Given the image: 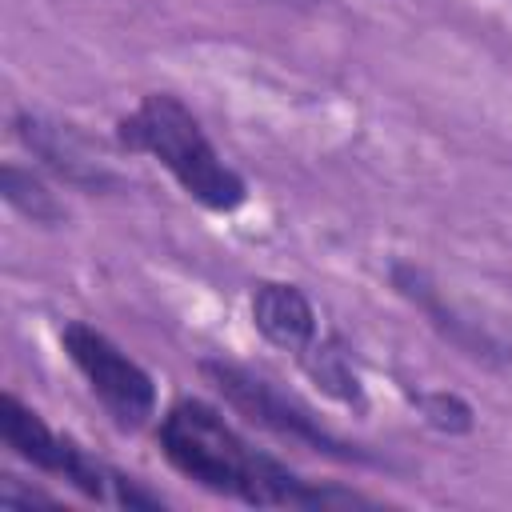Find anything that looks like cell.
Segmentation results:
<instances>
[{"mask_svg": "<svg viewBox=\"0 0 512 512\" xmlns=\"http://www.w3.org/2000/svg\"><path fill=\"white\" fill-rule=\"evenodd\" d=\"M160 456L204 492L240 500L252 508H348L372 504L356 488L320 484L292 472L272 452L244 440L208 400L180 396L164 408L156 424Z\"/></svg>", "mask_w": 512, "mask_h": 512, "instance_id": "cell-1", "label": "cell"}, {"mask_svg": "<svg viewBox=\"0 0 512 512\" xmlns=\"http://www.w3.org/2000/svg\"><path fill=\"white\" fill-rule=\"evenodd\" d=\"M116 144L152 156L184 196L208 212H236L248 204L244 176L220 156L192 108L172 92H144L140 104L116 120Z\"/></svg>", "mask_w": 512, "mask_h": 512, "instance_id": "cell-2", "label": "cell"}, {"mask_svg": "<svg viewBox=\"0 0 512 512\" xmlns=\"http://www.w3.org/2000/svg\"><path fill=\"white\" fill-rule=\"evenodd\" d=\"M196 368L224 396V404L232 412H240L256 428L272 432L276 440H288L296 448H308V452H316L324 460L352 464V468H384L388 464L372 448H364V444L344 440L340 432H332L308 404H300L296 396H288L284 388H276L268 376H260L252 368H244L236 360H220V356H204Z\"/></svg>", "mask_w": 512, "mask_h": 512, "instance_id": "cell-3", "label": "cell"}, {"mask_svg": "<svg viewBox=\"0 0 512 512\" xmlns=\"http://www.w3.org/2000/svg\"><path fill=\"white\" fill-rule=\"evenodd\" d=\"M60 348L120 432H140L156 416L152 372L140 360H132L112 336H104L84 320H68L60 328Z\"/></svg>", "mask_w": 512, "mask_h": 512, "instance_id": "cell-4", "label": "cell"}, {"mask_svg": "<svg viewBox=\"0 0 512 512\" xmlns=\"http://www.w3.org/2000/svg\"><path fill=\"white\" fill-rule=\"evenodd\" d=\"M0 436L24 464L72 484L80 496H88L96 504H116L124 472L96 460L92 452H84L72 436H60L56 428H48L44 416L36 408H28L16 392L0 396Z\"/></svg>", "mask_w": 512, "mask_h": 512, "instance_id": "cell-5", "label": "cell"}, {"mask_svg": "<svg viewBox=\"0 0 512 512\" xmlns=\"http://www.w3.org/2000/svg\"><path fill=\"white\" fill-rule=\"evenodd\" d=\"M388 284H392V292H396L400 300H408V304L424 316V324H428L452 352H460L464 360H472V364H480V368H492V372L512 368V344L500 340L496 332H488L480 320L464 316V312L444 296V288L432 280V272H428L424 264H416V260H392V264H388Z\"/></svg>", "mask_w": 512, "mask_h": 512, "instance_id": "cell-6", "label": "cell"}, {"mask_svg": "<svg viewBox=\"0 0 512 512\" xmlns=\"http://www.w3.org/2000/svg\"><path fill=\"white\" fill-rule=\"evenodd\" d=\"M12 132H16V140H20L48 172H56L68 188L92 192V196L120 188V176L104 164V156L92 148V140L80 136L72 124H60V120L40 116V112H16V116H12Z\"/></svg>", "mask_w": 512, "mask_h": 512, "instance_id": "cell-7", "label": "cell"}, {"mask_svg": "<svg viewBox=\"0 0 512 512\" xmlns=\"http://www.w3.org/2000/svg\"><path fill=\"white\" fill-rule=\"evenodd\" d=\"M252 324L272 348L292 352V356L312 348L320 336L316 304L304 296V288L288 280H260L252 288Z\"/></svg>", "mask_w": 512, "mask_h": 512, "instance_id": "cell-8", "label": "cell"}, {"mask_svg": "<svg viewBox=\"0 0 512 512\" xmlns=\"http://www.w3.org/2000/svg\"><path fill=\"white\" fill-rule=\"evenodd\" d=\"M296 364L308 372V380L332 396L336 404L352 408V412H364L368 408V396H364V384H360V372L352 368V352L340 336H316L312 348H304L296 356Z\"/></svg>", "mask_w": 512, "mask_h": 512, "instance_id": "cell-9", "label": "cell"}, {"mask_svg": "<svg viewBox=\"0 0 512 512\" xmlns=\"http://www.w3.org/2000/svg\"><path fill=\"white\" fill-rule=\"evenodd\" d=\"M0 196H4V204L12 212H20L24 220H32L40 228H60L68 220L64 200L32 168H20L16 160H4L0 164Z\"/></svg>", "mask_w": 512, "mask_h": 512, "instance_id": "cell-10", "label": "cell"}, {"mask_svg": "<svg viewBox=\"0 0 512 512\" xmlns=\"http://www.w3.org/2000/svg\"><path fill=\"white\" fill-rule=\"evenodd\" d=\"M404 396L416 408V416L428 428L444 432V436H468L476 428V408L460 392H448V388H408L404 384Z\"/></svg>", "mask_w": 512, "mask_h": 512, "instance_id": "cell-11", "label": "cell"}, {"mask_svg": "<svg viewBox=\"0 0 512 512\" xmlns=\"http://www.w3.org/2000/svg\"><path fill=\"white\" fill-rule=\"evenodd\" d=\"M32 504H60V500L44 488H24L12 472H4L0 476V508H32Z\"/></svg>", "mask_w": 512, "mask_h": 512, "instance_id": "cell-12", "label": "cell"}]
</instances>
